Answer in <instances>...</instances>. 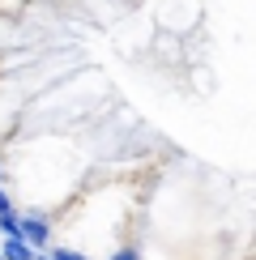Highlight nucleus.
<instances>
[{
	"label": "nucleus",
	"mask_w": 256,
	"mask_h": 260,
	"mask_svg": "<svg viewBox=\"0 0 256 260\" xmlns=\"http://www.w3.org/2000/svg\"><path fill=\"white\" fill-rule=\"evenodd\" d=\"M5 260H30V247H26L21 235H13V239L5 243Z\"/></svg>",
	"instance_id": "nucleus-1"
},
{
	"label": "nucleus",
	"mask_w": 256,
	"mask_h": 260,
	"mask_svg": "<svg viewBox=\"0 0 256 260\" xmlns=\"http://www.w3.org/2000/svg\"><path fill=\"white\" fill-rule=\"evenodd\" d=\"M26 235H30V239H43L47 231H43V222H26Z\"/></svg>",
	"instance_id": "nucleus-2"
},
{
	"label": "nucleus",
	"mask_w": 256,
	"mask_h": 260,
	"mask_svg": "<svg viewBox=\"0 0 256 260\" xmlns=\"http://www.w3.org/2000/svg\"><path fill=\"white\" fill-rule=\"evenodd\" d=\"M47 260H81V256H73V252H56V256H47Z\"/></svg>",
	"instance_id": "nucleus-3"
},
{
	"label": "nucleus",
	"mask_w": 256,
	"mask_h": 260,
	"mask_svg": "<svg viewBox=\"0 0 256 260\" xmlns=\"http://www.w3.org/2000/svg\"><path fill=\"white\" fill-rule=\"evenodd\" d=\"M111 260H137V256L133 252H120V256H111Z\"/></svg>",
	"instance_id": "nucleus-4"
}]
</instances>
